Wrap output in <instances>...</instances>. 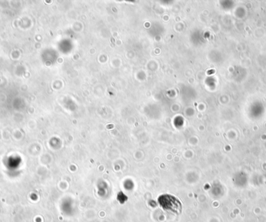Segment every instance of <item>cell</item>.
I'll list each match as a JSON object with an SVG mask.
<instances>
[{"mask_svg": "<svg viewBox=\"0 0 266 222\" xmlns=\"http://www.w3.org/2000/svg\"><path fill=\"white\" fill-rule=\"evenodd\" d=\"M160 207L165 211H171L172 213L178 214L181 211V204L177 198L170 195H164L159 199Z\"/></svg>", "mask_w": 266, "mask_h": 222, "instance_id": "obj_1", "label": "cell"}]
</instances>
